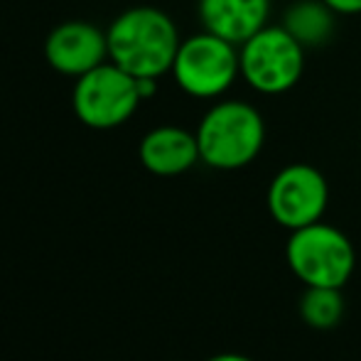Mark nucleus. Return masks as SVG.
Masks as SVG:
<instances>
[{
    "instance_id": "obj_10",
    "label": "nucleus",
    "mask_w": 361,
    "mask_h": 361,
    "mask_svg": "<svg viewBox=\"0 0 361 361\" xmlns=\"http://www.w3.org/2000/svg\"><path fill=\"white\" fill-rule=\"evenodd\" d=\"M271 18V0H200V20L207 32L243 44Z\"/></svg>"
},
{
    "instance_id": "obj_5",
    "label": "nucleus",
    "mask_w": 361,
    "mask_h": 361,
    "mask_svg": "<svg viewBox=\"0 0 361 361\" xmlns=\"http://www.w3.org/2000/svg\"><path fill=\"white\" fill-rule=\"evenodd\" d=\"M170 72L187 96L219 99L241 76L238 44L202 30L182 39Z\"/></svg>"
},
{
    "instance_id": "obj_2",
    "label": "nucleus",
    "mask_w": 361,
    "mask_h": 361,
    "mask_svg": "<svg viewBox=\"0 0 361 361\" xmlns=\"http://www.w3.org/2000/svg\"><path fill=\"white\" fill-rule=\"evenodd\" d=\"M195 135L204 165L214 170H241L261 155L266 121L246 101L221 99L202 116Z\"/></svg>"
},
{
    "instance_id": "obj_3",
    "label": "nucleus",
    "mask_w": 361,
    "mask_h": 361,
    "mask_svg": "<svg viewBox=\"0 0 361 361\" xmlns=\"http://www.w3.org/2000/svg\"><path fill=\"white\" fill-rule=\"evenodd\" d=\"M286 258L290 271L305 286L344 288L357 266V253L347 233L324 221L290 231Z\"/></svg>"
},
{
    "instance_id": "obj_8",
    "label": "nucleus",
    "mask_w": 361,
    "mask_h": 361,
    "mask_svg": "<svg viewBox=\"0 0 361 361\" xmlns=\"http://www.w3.org/2000/svg\"><path fill=\"white\" fill-rule=\"evenodd\" d=\"M49 67L67 76H84L109 57V37L84 20H69L49 32L44 42Z\"/></svg>"
},
{
    "instance_id": "obj_7",
    "label": "nucleus",
    "mask_w": 361,
    "mask_h": 361,
    "mask_svg": "<svg viewBox=\"0 0 361 361\" xmlns=\"http://www.w3.org/2000/svg\"><path fill=\"white\" fill-rule=\"evenodd\" d=\"M327 204V180L317 167L307 162H293L283 167L268 187V212L290 231L322 221Z\"/></svg>"
},
{
    "instance_id": "obj_13",
    "label": "nucleus",
    "mask_w": 361,
    "mask_h": 361,
    "mask_svg": "<svg viewBox=\"0 0 361 361\" xmlns=\"http://www.w3.org/2000/svg\"><path fill=\"white\" fill-rule=\"evenodd\" d=\"M337 15H359L361 13V0H324Z\"/></svg>"
},
{
    "instance_id": "obj_4",
    "label": "nucleus",
    "mask_w": 361,
    "mask_h": 361,
    "mask_svg": "<svg viewBox=\"0 0 361 361\" xmlns=\"http://www.w3.org/2000/svg\"><path fill=\"white\" fill-rule=\"evenodd\" d=\"M241 79L253 91L278 96L295 89L305 72V47L283 25H266L238 44Z\"/></svg>"
},
{
    "instance_id": "obj_9",
    "label": "nucleus",
    "mask_w": 361,
    "mask_h": 361,
    "mask_svg": "<svg viewBox=\"0 0 361 361\" xmlns=\"http://www.w3.org/2000/svg\"><path fill=\"white\" fill-rule=\"evenodd\" d=\"M140 162L157 177H177L192 170L200 157L197 135L180 126H160L140 140Z\"/></svg>"
},
{
    "instance_id": "obj_12",
    "label": "nucleus",
    "mask_w": 361,
    "mask_h": 361,
    "mask_svg": "<svg viewBox=\"0 0 361 361\" xmlns=\"http://www.w3.org/2000/svg\"><path fill=\"white\" fill-rule=\"evenodd\" d=\"M344 314L342 288L307 286L300 298V317L312 329H332Z\"/></svg>"
},
{
    "instance_id": "obj_14",
    "label": "nucleus",
    "mask_w": 361,
    "mask_h": 361,
    "mask_svg": "<svg viewBox=\"0 0 361 361\" xmlns=\"http://www.w3.org/2000/svg\"><path fill=\"white\" fill-rule=\"evenodd\" d=\"M135 84H138V94L143 101L157 94V79H152V76H140V79H135Z\"/></svg>"
},
{
    "instance_id": "obj_1",
    "label": "nucleus",
    "mask_w": 361,
    "mask_h": 361,
    "mask_svg": "<svg viewBox=\"0 0 361 361\" xmlns=\"http://www.w3.org/2000/svg\"><path fill=\"white\" fill-rule=\"evenodd\" d=\"M106 37L111 62L133 74L135 79H160L170 72L182 42L170 15L150 5H138L121 13Z\"/></svg>"
},
{
    "instance_id": "obj_6",
    "label": "nucleus",
    "mask_w": 361,
    "mask_h": 361,
    "mask_svg": "<svg viewBox=\"0 0 361 361\" xmlns=\"http://www.w3.org/2000/svg\"><path fill=\"white\" fill-rule=\"evenodd\" d=\"M74 114L84 126L109 130L123 126L143 104L135 76L114 62H104L79 76L72 94Z\"/></svg>"
},
{
    "instance_id": "obj_15",
    "label": "nucleus",
    "mask_w": 361,
    "mask_h": 361,
    "mask_svg": "<svg viewBox=\"0 0 361 361\" xmlns=\"http://www.w3.org/2000/svg\"><path fill=\"white\" fill-rule=\"evenodd\" d=\"M207 361H253V359H248V357H243V354H216V357H212V359H207Z\"/></svg>"
},
{
    "instance_id": "obj_11",
    "label": "nucleus",
    "mask_w": 361,
    "mask_h": 361,
    "mask_svg": "<svg viewBox=\"0 0 361 361\" xmlns=\"http://www.w3.org/2000/svg\"><path fill=\"white\" fill-rule=\"evenodd\" d=\"M334 18L337 13L324 0H298L286 10L281 25L307 49L329 42L334 32Z\"/></svg>"
}]
</instances>
